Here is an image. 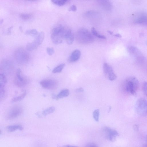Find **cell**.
Instances as JSON below:
<instances>
[{"mask_svg": "<svg viewBox=\"0 0 147 147\" xmlns=\"http://www.w3.org/2000/svg\"><path fill=\"white\" fill-rule=\"evenodd\" d=\"M76 37L78 42L82 44L90 43L94 40V38L92 33L84 28L78 30Z\"/></svg>", "mask_w": 147, "mask_h": 147, "instance_id": "obj_1", "label": "cell"}, {"mask_svg": "<svg viewBox=\"0 0 147 147\" xmlns=\"http://www.w3.org/2000/svg\"><path fill=\"white\" fill-rule=\"evenodd\" d=\"M139 84L138 80L136 77H129L126 80L125 82V90L129 94L134 95L136 93L139 88Z\"/></svg>", "mask_w": 147, "mask_h": 147, "instance_id": "obj_2", "label": "cell"}, {"mask_svg": "<svg viewBox=\"0 0 147 147\" xmlns=\"http://www.w3.org/2000/svg\"><path fill=\"white\" fill-rule=\"evenodd\" d=\"M65 29L64 27L61 25H58L53 29L51 38L53 43L58 44L62 43L63 38V33Z\"/></svg>", "mask_w": 147, "mask_h": 147, "instance_id": "obj_3", "label": "cell"}, {"mask_svg": "<svg viewBox=\"0 0 147 147\" xmlns=\"http://www.w3.org/2000/svg\"><path fill=\"white\" fill-rule=\"evenodd\" d=\"M14 57L19 64L24 65L26 64L29 59V55L28 53L23 48L17 49L14 53Z\"/></svg>", "mask_w": 147, "mask_h": 147, "instance_id": "obj_4", "label": "cell"}, {"mask_svg": "<svg viewBox=\"0 0 147 147\" xmlns=\"http://www.w3.org/2000/svg\"><path fill=\"white\" fill-rule=\"evenodd\" d=\"M136 109L140 115L147 116V100L143 98L139 99L136 103Z\"/></svg>", "mask_w": 147, "mask_h": 147, "instance_id": "obj_5", "label": "cell"}, {"mask_svg": "<svg viewBox=\"0 0 147 147\" xmlns=\"http://www.w3.org/2000/svg\"><path fill=\"white\" fill-rule=\"evenodd\" d=\"M45 37V33L43 32H40L34 40L26 45V49L28 51H32L36 49L43 42Z\"/></svg>", "mask_w": 147, "mask_h": 147, "instance_id": "obj_6", "label": "cell"}, {"mask_svg": "<svg viewBox=\"0 0 147 147\" xmlns=\"http://www.w3.org/2000/svg\"><path fill=\"white\" fill-rule=\"evenodd\" d=\"M102 136L106 139L112 142L115 141L119 136L118 132L115 130L107 127H103L102 129Z\"/></svg>", "mask_w": 147, "mask_h": 147, "instance_id": "obj_7", "label": "cell"}, {"mask_svg": "<svg viewBox=\"0 0 147 147\" xmlns=\"http://www.w3.org/2000/svg\"><path fill=\"white\" fill-rule=\"evenodd\" d=\"M29 82V79L22 75L21 70L20 68L17 69L14 80V84L18 86L21 87L26 86Z\"/></svg>", "mask_w": 147, "mask_h": 147, "instance_id": "obj_8", "label": "cell"}, {"mask_svg": "<svg viewBox=\"0 0 147 147\" xmlns=\"http://www.w3.org/2000/svg\"><path fill=\"white\" fill-rule=\"evenodd\" d=\"M23 112V108L21 106H14L8 111L6 116L7 119L11 120L16 118L20 115Z\"/></svg>", "mask_w": 147, "mask_h": 147, "instance_id": "obj_9", "label": "cell"}, {"mask_svg": "<svg viewBox=\"0 0 147 147\" xmlns=\"http://www.w3.org/2000/svg\"><path fill=\"white\" fill-rule=\"evenodd\" d=\"M103 71L105 76L111 81L116 79L117 76L114 73L112 66L107 63L103 64Z\"/></svg>", "mask_w": 147, "mask_h": 147, "instance_id": "obj_10", "label": "cell"}, {"mask_svg": "<svg viewBox=\"0 0 147 147\" xmlns=\"http://www.w3.org/2000/svg\"><path fill=\"white\" fill-rule=\"evenodd\" d=\"M40 84L43 88L49 90H53L55 89L58 85V81L52 79H46L41 81Z\"/></svg>", "mask_w": 147, "mask_h": 147, "instance_id": "obj_11", "label": "cell"}, {"mask_svg": "<svg viewBox=\"0 0 147 147\" xmlns=\"http://www.w3.org/2000/svg\"><path fill=\"white\" fill-rule=\"evenodd\" d=\"M81 55L80 51L76 49L74 51L71 53L68 59L69 63H73L77 61L80 58Z\"/></svg>", "mask_w": 147, "mask_h": 147, "instance_id": "obj_12", "label": "cell"}, {"mask_svg": "<svg viewBox=\"0 0 147 147\" xmlns=\"http://www.w3.org/2000/svg\"><path fill=\"white\" fill-rule=\"evenodd\" d=\"M13 65L11 61L8 60H4L2 61L1 65V69L7 71L10 70L12 68Z\"/></svg>", "mask_w": 147, "mask_h": 147, "instance_id": "obj_13", "label": "cell"}, {"mask_svg": "<svg viewBox=\"0 0 147 147\" xmlns=\"http://www.w3.org/2000/svg\"><path fill=\"white\" fill-rule=\"evenodd\" d=\"M147 18V14L144 13H141L137 17L134 22L137 24H145Z\"/></svg>", "mask_w": 147, "mask_h": 147, "instance_id": "obj_14", "label": "cell"}, {"mask_svg": "<svg viewBox=\"0 0 147 147\" xmlns=\"http://www.w3.org/2000/svg\"><path fill=\"white\" fill-rule=\"evenodd\" d=\"M98 1L99 4L104 9L108 10H109L111 9L112 5L109 1L99 0Z\"/></svg>", "mask_w": 147, "mask_h": 147, "instance_id": "obj_15", "label": "cell"}, {"mask_svg": "<svg viewBox=\"0 0 147 147\" xmlns=\"http://www.w3.org/2000/svg\"><path fill=\"white\" fill-rule=\"evenodd\" d=\"M6 129L9 132H13L17 130H22L23 127L21 125L15 124L7 126Z\"/></svg>", "mask_w": 147, "mask_h": 147, "instance_id": "obj_16", "label": "cell"}, {"mask_svg": "<svg viewBox=\"0 0 147 147\" xmlns=\"http://www.w3.org/2000/svg\"><path fill=\"white\" fill-rule=\"evenodd\" d=\"M69 94V91L68 89H65L61 90L59 93L56 96L55 99L57 100L68 96Z\"/></svg>", "mask_w": 147, "mask_h": 147, "instance_id": "obj_17", "label": "cell"}, {"mask_svg": "<svg viewBox=\"0 0 147 147\" xmlns=\"http://www.w3.org/2000/svg\"><path fill=\"white\" fill-rule=\"evenodd\" d=\"M127 50L130 53L135 56H139L141 54L140 50L134 46L128 47Z\"/></svg>", "mask_w": 147, "mask_h": 147, "instance_id": "obj_18", "label": "cell"}, {"mask_svg": "<svg viewBox=\"0 0 147 147\" xmlns=\"http://www.w3.org/2000/svg\"><path fill=\"white\" fill-rule=\"evenodd\" d=\"M7 82V79L5 75L3 74H0V88H4Z\"/></svg>", "mask_w": 147, "mask_h": 147, "instance_id": "obj_19", "label": "cell"}, {"mask_svg": "<svg viewBox=\"0 0 147 147\" xmlns=\"http://www.w3.org/2000/svg\"><path fill=\"white\" fill-rule=\"evenodd\" d=\"M91 31L92 33L94 36L99 38L103 39H106V37L105 36L101 35L98 33L94 27H92Z\"/></svg>", "mask_w": 147, "mask_h": 147, "instance_id": "obj_20", "label": "cell"}, {"mask_svg": "<svg viewBox=\"0 0 147 147\" xmlns=\"http://www.w3.org/2000/svg\"><path fill=\"white\" fill-rule=\"evenodd\" d=\"M65 64L61 63L55 67L53 70L52 72L56 73L61 72L65 66Z\"/></svg>", "mask_w": 147, "mask_h": 147, "instance_id": "obj_21", "label": "cell"}, {"mask_svg": "<svg viewBox=\"0 0 147 147\" xmlns=\"http://www.w3.org/2000/svg\"><path fill=\"white\" fill-rule=\"evenodd\" d=\"M55 110V108L54 107H50L44 110L42 113V115L46 116L48 114L53 113Z\"/></svg>", "mask_w": 147, "mask_h": 147, "instance_id": "obj_22", "label": "cell"}, {"mask_svg": "<svg viewBox=\"0 0 147 147\" xmlns=\"http://www.w3.org/2000/svg\"><path fill=\"white\" fill-rule=\"evenodd\" d=\"M26 94V92L25 91L22 94L18 96L13 98L11 100V102H16L20 101L23 99Z\"/></svg>", "mask_w": 147, "mask_h": 147, "instance_id": "obj_23", "label": "cell"}, {"mask_svg": "<svg viewBox=\"0 0 147 147\" xmlns=\"http://www.w3.org/2000/svg\"><path fill=\"white\" fill-rule=\"evenodd\" d=\"M20 16L24 20H27L31 18L32 15L30 13H21L20 14Z\"/></svg>", "mask_w": 147, "mask_h": 147, "instance_id": "obj_24", "label": "cell"}, {"mask_svg": "<svg viewBox=\"0 0 147 147\" xmlns=\"http://www.w3.org/2000/svg\"><path fill=\"white\" fill-rule=\"evenodd\" d=\"M66 41L69 45L72 44L74 39V35L72 33L66 39Z\"/></svg>", "mask_w": 147, "mask_h": 147, "instance_id": "obj_25", "label": "cell"}, {"mask_svg": "<svg viewBox=\"0 0 147 147\" xmlns=\"http://www.w3.org/2000/svg\"><path fill=\"white\" fill-rule=\"evenodd\" d=\"M51 1L55 4L61 6L64 5L67 1L66 0H52Z\"/></svg>", "mask_w": 147, "mask_h": 147, "instance_id": "obj_26", "label": "cell"}, {"mask_svg": "<svg viewBox=\"0 0 147 147\" xmlns=\"http://www.w3.org/2000/svg\"><path fill=\"white\" fill-rule=\"evenodd\" d=\"M25 33L28 35L35 36L38 35V32L36 29H32L26 30Z\"/></svg>", "mask_w": 147, "mask_h": 147, "instance_id": "obj_27", "label": "cell"}, {"mask_svg": "<svg viewBox=\"0 0 147 147\" xmlns=\"http://www.w3.org/2000/svg\"><path fill=\"white\" fill-rule=\"evenodd\" d=\"M93 117L95 120L98 122L99 119V110L98 109L95 110L93 112Z\"/></svg>", "mask_w": 147, "mask_h": 147, "instance_id": "obj_28", "label": "cell"}, {"mask_svg": "<svg viewBox=\"0 0 147 147\" xmlns=\"http://www.w3.org/2000/svg\"><path fill=\"white\" fill-rule=\"evenodd\" d=\"M142 89L144 95L147 97V82H144L143 83Z\"/></svg>", "mask_w": 147, "mask_h": 147, "instance_id": "obj_29", "label": "cell"}, {"mask_svg": "<svg viewBox=\"0 0 147 147\" xmlns=\"http://www.w3.org/2000/svg\"><path fill=\"white\" fill-rule=\"evenodd\" d=\"M49 55H51L54 53V50L53 48L48 47L46 49Z\"/></svg>", "mask_w": 147, "mask_h": 147, "instance_id": "obj_30", "label": "cell"}, {"mask_svg": "<svg viewBox=\"0 0 147 147\" xmlns=\"http://www.w3.org/2000/svg\"><path fill=\"white\" fill-rule=\"evenodd\" d=\"M84 147H98L95 143L90 142L87 144Z\"/></svg>", "mask_w": 147, "mask_h": 147, "instance_id": "obj_31", "label": "cell"}, {"mask_svg": "<svg viewBox=\"0 0 147 147\" xmlns=\"http://www.w3.org/2000/svg\"><path fill=\"white\" fill-rule=\"evenodd\" d=\"M68 10L69 11H76L77 10V7L76 5H73L69 7Z\"/></svg>", "mask_w": 147, "mask_h": 147, "instance_id": "obj_32", "label": "cell"}, {"mask_svg": "<svg viewBox=\"0 0 147 147\" xmlns=\"http://www.w3.org/2000/svg\"><path fill=\"white\" fill-rule=\"evenodd\" d=\"M84 91V90L82 88H77L75 90V92H83Z\"/></svg>", "mask_w": 147, "mask_h": 147, "instance_id": "obj_33", "label": "cell"}, {"mask_svg": "<svg viewBox=\"0 0 147 147\" xmlns=\"http://www.w3.org/2000/svg\"><path fill=\"white\" fill-rule=\"evenodd\" d=\"M134 129L136 131H137L139 129V126L137 125H135L133 126Z\"/></svg>", "mask_w": 147, "mask_h": 147, "instance_id": "obj_34", "label": "cell"}, {"mask_svg": "<svg viewBox=\"0 0 147 147\" xmlns=\"http://www.w3.org/2000/svg\"><path fill=\"white\" fill-rule=\"evenodd\" d=\"M61 147H78L76 146H74L70 145H65L62 146Z\"/></svg>", "mask_w": 147, "mask_h": 147, "instance_id": "obj_35", "label": "cell"}, {"mask_svg": "<svg viewBox=\"0 0 147 147\" xmlns=\"http://www.w3.org/2000/svg\"><path fill=\"white\" fill-rule=\"evenodd\" d=\"M114 36L117 37H120L121 38V35L119 34H113V35Z\"/></svg>", "mask_w": 147, "mask_h": 147, "instance_id": "obj_36", "label": "cell"}, {"mask_svg": "<svg viewBox=\"0 0 147 147\" xmlns=\"http://www.w3.org/2000/svg\"><path fill=\"white\" fill-rule=\"evenodd\" d=\"M108 32L111 35H113V32L112 31L109 30L108 31Z\"/></svg>", "mask_w": 147, "mask_h": 147, "instance_id": "obj_37", "label": "cell"}, {"mask_svg": "<svg viewBox=\"0 0 147 147\" xmlns=\"http://www.w3.org/2000/svg\"><path fill=\"white\" fill-rule=\"evenodd\" d=\"M12 28V26H11V27H9L8 29V32L9 33V32H10V31H11V28Z\"/></svg>", "mask_w": 147, "mask_h": 147, "instance_id": "obj_38", "label": "cell"}, {"mask_svg": "<svg viewBox=\"0 0 147 147\" xmlns=\"http://www.w3.org/2000/svg\"><path fill=\"white\" fill-rule=\"evenodd\" d=\"M142 147H147V143L144 145Z\"/></svg>", "mask_w": 147, "mask_h": 147, "instance_id": "obj_39", "label": "cell"}, {"mask_svg": "<svg viewBox=\"0 0 147 147\" xmlns=\"http://www.w3.org/2000/svg\"><path fill=\"white\" fill-rule=\"evenodd\" d=\"M3 21V20H2V19L0 21V24H1V23H2Z\"/></svg>", "mask_w": 147, "mask_h": 147, "instance_id": "obj_40", "label": "cell"}, {"mask_svg": "<svg viewBox=\"0 0 147 147\" xmlns=\"http://www.w3.org/2000/svg\"><path fill=\"white\" fill-rule=\"evenodd\" d=\"M145 24L147 25V19Z\"/></svg>", "mask_w": 147, "mask_h": 147, "instance_id": "obj_41", "label": "cell"}, {"mask_svg": "<svg viewBox=\"0 0 147 147\" xmlns=\"http://www.w3.org/2000/svg\"><path fill=\"white\" fill-rule=\"evenodd\" d=\"M146 140H147V135L146 136Z\"/></svg>", "mask_w": 147, "mask_h": 147, "instance_id": "obj_42", "label": "cell"}]
</instances>
